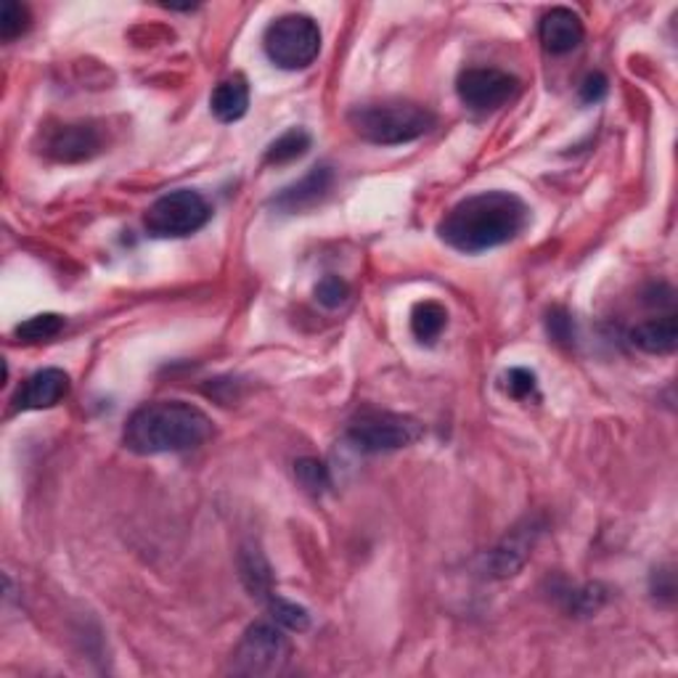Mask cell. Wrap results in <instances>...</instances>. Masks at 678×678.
<instances>
[{
	"mask_svg": "<svg viewBox=\"0 0 678 678\" xmlns=\"http://www.w3.org/2000/svg\"><path fill=\"white\" fill-rule=\"evenodd\" d=\"M448 326V311L435 300H424L411 311V331L422 344H435Z\"/></svg>",
	"mask_w": 678,
	"mask_h": 678,
	"instance_id": "16",
	"label": "cell"
},
{
	"mask_svg": "<svg viewBox=\"0 0 678 678\" xmlns=\"http://www.w3.org/2000/svg\"><path fill=\"white\" fill-rule=\"evenodd\" d=\"M348 122L363 141L376 143V147H400V143H411L430 133L437 117L422 104L376 102L350 109Z\"/></svg>",
	"mask_w": 678,
	"mask_h": 678,
	"instance_id": "3",
	"label": "cell"
},
{
	"mask_svg": "<svg viewBox=\"0 0 678 678\" xmlns=\"http://www.w3.org/2000/svg\"><path fill=\"white\" fill-rule=\"evenodd\" d=\"M212 422L202 408L186 400H156L141 406L122 432L125 448L138 456L184 454L210 441Z\"/></svg>",
	"mask_w": 678,
	"mask_h": 678,
	"instance_id": "2",
	"label": "cell"
},
{
	"mask_svg": "<svg viewBox=\"0 0 678 678\" xmlns=\"http://www.w3.org/2000/svg\"><path fill=\"white\" fill-rule=\"evenodd\" d=\"M519 80L495 67H469L458 74L456 93L475 112H493L517 93Z\"/></svg>",
	"mask_w": 678,
	"mask_h": 678,
	"instance_id": "8",
	"label": "cell"
},
{
	"mask_svg": "<svg viewBox=\"0 0 678 678\" xmlns=\"http://www.w3.org/2000/svg\"><path fill=\"white\" fill-rule=\"evenodd\" d=\"M104 136L93 122H67L48 128L43 136V154L56 162H83L102 152Z\"/></svg>",
	"mask_w": 678,
	"mask_h": 678,
	"instance_id": "9",
	"label": "cell"
},
{
	"mask_svg": "<svg viewBox=\"0 0 678 678\" xmlns=\"http://www.w3.org/2000/svg\"><path fill=\"white\" fill-rule=\"evenodd\" d=\"M27 30H30L27 5L16 3V0H5L3 14H0V37L9 43V40H14V37L27 33Z\"/></svg>",
	"mask_w": 678,
	"mask_h": 678,
	"instance_id": "22",
	"label": "cell"
},
{
	"mask_svg": "<svg viewBox=\"0 0 678 678\" xmlns=\"http://www.w3.org/2000/svg\"><path fill=\"white\" fill-rule=\"evenodd\" d=\"M530 223V207L512 191H480L451 207L437 225V236L451 249L480 255L504 247Z\"/></svg>",
	"mask_w": 678,
	"mask_h": 678,
	"instance_id": "1",
	"label": "cell"
},
{
	"mask_svg": "<svg viewBox=\"0 0 678 678\" xmlns=\"http://www.w3.org/2000/svg\"><path fill=\"white\" fill-rule=\"evenodd\" d=\"M67 393L69 376L61 369H43L19 387V393L14 395V408L16 411H40V408L61 404Z\"/></svg>",
	"mask_w": 678,
	"mask_h": 678,
	"instance_id": "10",
	"label": "cell"
},
{
	"mask_svg": "<svg viewBox=\"0 0 678 678\" xmlns=\"http://www.w3.org/2000/svg\"><path fill=\"white\" fill-rule=\"evenodd\" d=\"M294 477H297L300 486L313 495L326 493L331 488L329 467H326L324 461H318V458L305 456V458H300V461H294Z\"/></svg>",
	"mask_w": 678,
	"mask_h": 678,
	"instance_id": "20",
	"label": "cell"
},
{
	"mask_svg": "<svg viewBox=\"0 0 678 678\" xmlns=\"http://www.w3.org/2000/svg\"><path fill=\"white\" fill-rule=\"evenodd\" d=\"M331 180H335V173H331V167L318 165V167H313L303 180H297V184L287 186L284 191L276 194L271 204L281 212L311 210L313 204H318L326 197V194H329Z\"/></svg>",
	"mask_w": 678,
	"mask_h": 678,
	"instance_id": "12",
	"label": "cell"
},
{
	"mask_svg": "<svg viewBox=\"0 0 678 678\" xmlns=\"http://www.w3.org/2000/svg\"><path fill=\"white\" fill-rule=\"evenodd\" d=\"M61 329H65V318L56 316V313H40V316H33L24 324H19L16 337L22 342H46V339L59 335Z\"/></svg>",
	"mask_w": 678,
	"mask_h": 678,
	"instance_id": "21",
	"label": "cell"
},
{
	"mask_svg": "<svg viewBox=\"0 0 678 678\" xmlns=\"http://www.w3.org/2000/svg\"><path fill=\"white\" fill-rule=\"evenodd\" d=\"M212 218V207L194 188H178L160 197L143 215V225L156 238H180L197 234Z\"/></svg>",
	"mask_w": 678,
	"mask_h": 678,
	"instance_id": "5",
	"label": "cell"
},
{
	"mask_svg": "<svg viewBox=\"0 0 678 678\" xmlns=\"http://www.w3.org/2000/svg\"><path fill=\"white\" fill-rule=\"evenodd\" d=\"M607 91H610V80H607L605 74L601 72L586 74V80L581 83L583 104H599L601 98L607 96Z\"/></svg>",
	"mask_w": 678,
	"mask_h": 678,
	"instance_id": "26",
	"label": "cell"
},
{
	"mask_svg": "<svg viewBox=\"0 0 678 678\" xmlns=\"http://www.w3.org/2000/svg\"><path fill=\"white\" fill-rule=\"evenodd\" d=\"M504 390L506 395H512L514 400H530L538 398V376L530 372V369H508L504 374Z\"/></svg>",
	"mask_w": 678,
	"mask_h": 678,
	"instance_id": "23",
	"label": "cell"
},
{
	"mask_svg": "<svg viewBox=\"0 0 678 678\" xmlns=\"http://www.w3.org/2000/svg\"><path fill=\"white\" fill-rule=\"evenodd\" d=\"M262 48L276 67L297 72L311 67L322 54V30L305 14H287L268 24Z\"/></svg>",
	"mask_w": 678,
	"mask_h": 678,
	"instance_id": "4",
	"label": "cell"
},
{
	"mask_svg": "<svg viewBox=\"0 0 678 678\" xmlns=\"http://www.w3.org/2000/svg\"><path fill=\"white\" fill-rule=\"evenodd\" d=\"M238 575H242V583L247 586V592L257 596V599L266 601L268 596H273L271 564H268L266 554H262L257 546H242V551H238Z\"/></svg>",
	"mask_w": 678,
	"mask_h": 678,
	"instance_id": "14",
	"label": "cell"
},
{
	"mask_svg": "<svg viewBox=\"0 0 678 678\" xmlns=\"http://www.w3.org/2000/svg\"><path fill=\"white\" fill-rule=\"evenodd\" d=\"M268 612H271L273 623H279L284 631H305L311 626V615H307L305 607L294 605V601L281 599L279 594L268 596L266 599Z\"/></svg>",
	"mask_w": 678,
	"mask_h": 678,
	"instance_id": "19",
	"label": "cell"
},
{
	"mask_svg": "<svg viewBox=\"0 0 678 678\" xmlns=\"http://www.w3.org/2000/svg\"><path fill=\"white\" fill-rule=\"evenodd\" d=\"M546 329H549V335L562 344H570L575 337L573 318H570V313L562 311V307H554V311H549V316H546Z\"/></svg>",
	"mask_w": 678,
	"mask_h": 678,
	"instance_id": "25",
	"label": "cell"
},
{
	"mask_svg": "<svg viewBox=\"0 0 678 678\" xmlns=\"http://www.w3.org/2000/svg\"><path fill=\"white\" fill-rule=\"evenodd\" d=\"M313 294H316V303L324 305L326 311H337V307L348 303L350 287L344 284L339 276H324V279L316 284V292Z\"/></svg>",
	"mask_w": 678,
	"mask_h": 678,
	"instance_id": "24",
	"label": "cell"
},
{
	"mask_svg": "<svg viewBox=\"0 0 678 678\" xmlns=\"http://www.w3.org/2000/svg\"><path fill=\"white\" fill-rule=\"evenodd\" d=\"M527 549H530V541H527L525 533H514L512 538H506V541L493 551L491 560H488V568L499 577L514 575L525 564Z\"/></svg>",
	"mask_w": 678,
	"mask_h": 678,
	"instance_id": "17",
	"label": "cell"
},
{
	"mask_svg": "<svg viewBox=\"0 0 678 678\" xmlns=\"http://www.w3.org/2000/svg\"><path fill=\"white\" fill-rule=\"evenodd\" d=\"M628 337H631L633 348H639L642 353L668 355L678 344V322L674 313H665L661 318H650V322L633 326Z\"/></svg>",
	"mask_w": 678,
	"mask_h": 678,
	"instance_id": "13",
	"label": "cell"
},
{
	"mask_svg": "<svg viewBox=\"0 0 678 678\" xmlns=\"http://www.w3.org/2000/svg\"><path fill=\"white\" fill-rule=\"evenodd\" d=\"M311 143H313V138L305 128L287 130L284 136L276 138L271 147H268L266 162L268 165H289V162L305 156L307 149H311Z\"/></svg>",
	"mask_w": 678,
	"mask_h": 678,
	"instance_id": "18",
	"label": "cell"
},
{
	"mask_svg": "<svg viewBox=\"0 0 678 678\" xmlns=\"http://www.w3.org/2000/svg\"><path fill=\"white\" fill-rule=\"evenodd\" d=\"M292 644L279 623H253L231 657V670L242 676H273L284 668Z\"/></svg>",
	"mask_w": 678,
	"mask_h": 678,
	"instance_id": "6",
	"label": "cell"
},
{
	"mask_svg": "<svg viewBox=\"0 0 678 678\" xmlns=\"http://www.w3.org/2000/svg\"><path fill=\"white\" fill-rule=\"evenodd\" d=\"M583 35H586V27H583L581 16L573 9H564V5L546 11L541 27H538V37H541L543 48L554 56L575 51L583 43Z\"/></svg>",
	"mask_w": 678,
	"mask_h": 678,
	"instance_id": "11",
	"label": "cell"
},
{
	"mask_svg": "<svg viewBox=\"0 0 678 678\" xmlns=\"http://www.w3.org/2000/svg\"><path fill=\"white\" fill-rule=\"evenodd\" d=\"M422 437V424L411 417L387 411H369L348 426V441L361 454H390L413 445Z\"/></svg>",
	"mask_w": 678,
	"mask_h": 678,
	"instance_id": "7",
	"label": "cell"
},
{
	"mask_svg": "<svg viewBox=\"0 0 678 678\" xmlns=\"http://www.w3.org/2000/svg\"><path fill=\"white\" fill-rule=\"evenodd\" d=\"M210 109H212V115L221 119V122H236V119H242L249 109L247 80H244L242 74L223 80V83L212 91Z\"/></svg>",
	"mask_w": 678,
	"mask_h": 678,
	"instance_id": "15",
	"label": "cell"
}]
</instances>
